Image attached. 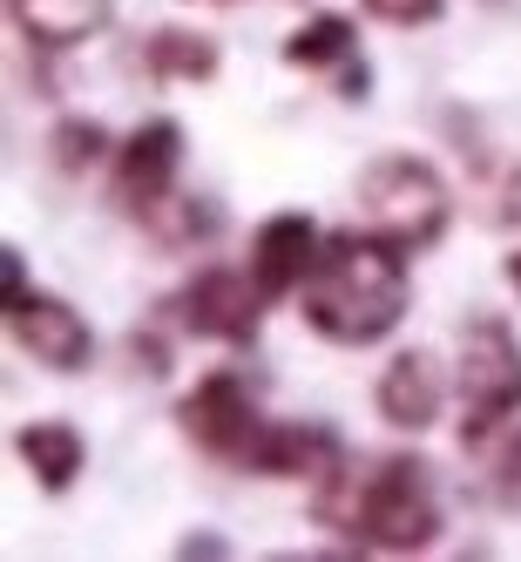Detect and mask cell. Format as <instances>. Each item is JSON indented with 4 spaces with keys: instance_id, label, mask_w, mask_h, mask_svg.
<instances>
[{
    "instance_id": "obj_4",
    "label": "cell",
    "mask_w": 521,
    "mask_h": 562,
    "mask_svg": "<svg viewBox=\"0 0 521 562\" xmlns=\"http://www.w3.org/2000/svg\"><path fill=\"white\" fill-rule=\"evenodd\" d=\"M454 400H461V440L480 454L508 434V420L521 414V339L501 318H474L461 333V359H454Z\"/></svg>"
},
{
    "instance_id": "obj_2",
    "label": "cell",
    "mask_w": 521,
    "mask_h": 562,
    "mask_svg": "<svg viewBox=\"0 0 521 562\" xmlns=\"http://www.w3.org/2000/svg\"><path fill=\"white\" fill-rule=\"evenodd\" d=\"M312 515L326 529H339L346 542L386 549V555H420L448 529L420 454H380V461L346 454L326 481H312Z\"/></svg>"
},
{
    "instance_id": "obj_12",
    "label": "cell",
    "mask_w": 521,
    "mask_h": 562,
    "mask_svg": "<svg viewBox=\"0 0 521 562\" xmlns=\"http://www.w3.org/2000/svg\"><path fill=\"white\" fill-rule=\"evenodd\" d=\"M8 14L34 48H82L109 27L115 0H8Z\"/></svg>"
},
{
    "instance_id": "obj_16",
    "label": "cell",
    "mask_w": 521,
    "mask_h": 562,
    "mask_svg": "<svg viewBox=\"0 0 521 562\" xmlns=\"http://www.w3.org/2000/svg\"><path fill=\"white\" fill-rule=\"evenodd\" d=\"M373 21H386V27H433L440 14H448V0H359Z\"/></svg>"
},
{
    "instance_id": "obj_8",
    "label": "cell",
    "mask_w": 521,
    "mask_h": 562,
    "mask_svg": "<svg viewBox=\"0 0 521 562\" xmlns=\"http://www.w3.org/2000/svg\"><path fill=\"white\" fill-rule=\"evenodd\" d=\"M8 339H14L27 359H42L48 373H82L89 359H95L89 318L75 312L68 299H48V292H21V299H8Z\"/></svg>"
},
{
    "instance_id": "obj_3",
    "label": "cell",
    "mask_w": 521,
    "mask_h": 562,
    "mask_svg": "<svg viewBox=\"0 0 521 562\" xmlns=\"http://www.w3.org/2000/svg\"><path fill=\"white\" fill-rule=\"evenodd\" d=\"M359 211H366L373 231L399 237L407 251H427V245H440V231L454 217V190L427 156L386 149V156H373V164L359 170Z\"/></svg>"
},
{
    "instance_id": "obj_13",
    "label": "cell",
    "mask_w": 521,
    "mask_h": 562,
    "mask_svg": "<svg viewBox=\"0 0 521 562\" xmlns=\"http://www.w3.org/2000/svg\"><path fill=\"white\" fill-rule=\"evenodd\" d=\"M14 454H21V468L34 481H42V495H68L75 481H82V461H89L82 434H75L68 420H27V427H14Z\"/></svg>"
},
{
    "instance_id": "obj_10",
    "label": "cell",
    "mask_w": 521,
    "mask_h": 562,
    "mask_svg": "<svg viewBox=\"0 0 521 562\" xmlns=\"http://www.w3.org/2000/svg\"><path fill=\"white\" fill-rule=\"evenodd\" d=\"M373 407L393 434H427L448 414V367H440V352H427V346L393 352L380 386H373Z\"/></svg>"
},
{
    "instance_id": "obj_14",
    "label": "cell",
    "mask_w": 521,
    "mask_h": 562,
    "mask_svg": "<svg viewBox=\"0 0 521 562\" xmlns=\"http://www.w3.org/2000/svg\"><path fill=\"white\" fill-rule=\"evenodd\" d=\"M217 61H224V48L204 27H156L143 42V68L156 75V82H211Z\"/></svg>"
},
{
    "instance_id": "obj_1",
    "label": "cell",
    "mask_w": 521,
    "mask_h": 562,
    "mask_svg": "<svg viewBox=\"0 0 521 562\" xmlns=\"http://www.w3.org/2000/svg\"><path fill=\"white\" fill-rule=\"evenodd\" d=\"M414 305V278H407V245L373 224L332 231L318 251L312 278L298 285V312L318 339L332 346H373L386 339Z\"/></svg>"
},
{
    "instance_id": "obj_7",
    "label": "cell",
    "mask_w": 521,
    "mask_h": 562,
    "mask_svg": "<svg viewBox=\"0 0 521 562\" xmlns=\"http://www.w3.org/2000/svg\"><path fill=\"white\" fill-rule=\"evenodd\" d=\"M264 312H271V299L258 292V278L237 271V265H204V271H196L190 285L177 292L183 333H196V339H224V346H251L258 326H264Z\"/></svg>"
},
{
    "instance_id": "obj_11",
    "label": "cell",
    "mask_w": 521,
    "mask_h": 562,
    "mask_svg": "<svg viewBox=\"0 0 521 562\" xmlns=\"http://www.w3.org/2000/svg\"><path fill=\"white\" fill-rule=\"evenodd\" d=\"M346 461V440L332 427H318V420H264L258 440H251V454L245 468L251 474H271V481H326L332 468Z\"/></svg>"
},
{
    "instance_id": "obj_6",
    "label": "cell",
    "mask_w": 521,
    "mask_h": 562,
    "mask_svg": "<svg viewBox=\"0 0 521 562\" xmlns=\"http://www.w3.org/2000/svg\"><path fill=\"white\" fill-rule=\"evenodd\" d=\"M177 170H183V130L170 115H149L136 123L123 143H115V164H109V190L136 224H149L156 211L177 196Z\"/></svg>"
},
{
    "instance_id": "obj_19",
    "label": "cell",
    "mask_w": 521,
    "mask_h": 562,
    "mask_svg": "<svg viewBox=\"0 0 521 562\" xmlns=\"http://www.w3.org/2000/svg\"><path fill=\"white\" fill-rule=\"evenodd\" d=\"M211 8H230V0H211Z\"/></svg>"
},
{
    "instance_id": "obj_9",
    "label": "cell",
    "mask_w": 521,
    "mask_h": 562,
    "mask_svg": "<svg viewBox=\"0 0 521 562\" xmlns=\"http://www.w3.org/2000/svg\"><path fill=\"white\" fill-rule=\"evenodd\" d=\"M318 251H326V231L312 224V211H271V217L251 231L245 271L258 278V292L278 305V299H298V285L312 278Z\"/></svg>"
},
{
    "instance_id": "obj_15",
    "label": "cell",
    "mask_w": 521,
    "mask_h": 562,
    "mask_svg": "<svg viewBox=\"0 0 521 562\" xmlns=\"http://www.w3.org/2000/svg\"><path fill=\"white\" fill-rule=\"evenodd\" d=\"M359 48V27L346 14H312L298 34H285V61L292 68H346Z\"/></svg>"
},
{
    "instance_id": "obj_20",
    "label": "cell",
    "mask_w": 521,
    "mask_h": 562,
    "mask_svg": "<svg viewBox=\"0 0 521 562\" xmlns=\"http://www.w3.org/2000/svg\"><path fill=\"white\" fill-rule=\"evenodd\" d=\"M514 434H521V427H514Z\"/></svg>"
},
{
    "instance_id": "obj_18",
    "label": "cell",
    "mask_w": 521,
    "mask_h": 562,
    "mask_svg": "<svg viewBox=\"0 0 521 562\" xmlns=\"http://www.w3.org/2000/svg\"><path fill=\"white\" fill-rule=\"evenodd\" d=\"M508 285H514V292H521V245H514V251H508Z\"/></svg>"
},
{
    "instance_id": "obj_17",
    "label": "cell",
    "mask_w": 521,
    "mask_h": 562,
    "mask_svg": "<svg viewBox=\"0 0 521 562\" xmlns=\"http://www.w3.org/2000/svg\"><path fill=\"white\" fill-rule=\"evenodd\" d=\"M95 149H102V130L95 123H61L55 130V156H61V164H75V170H82Z\"/></svg>"
},
{
    "instance_id": "obj_5",
    "label": "cell",
    "mask_w": 521,
    "mask_h": 562,
    "mask_svg": "<svg viewBox=\"0 0 521 562\" xmlns=\"http://www.w3.org/2000/svg\"><path fill=\"white\" fill-rule=\"evenodd\" d=\"M177 427H183V440H190L196 454H211V461H245L251 440H258V427H264V414H258L251 386L237 380L230 367H211L204 380L177 400Z\"/></svg>"
}]
</instances>
